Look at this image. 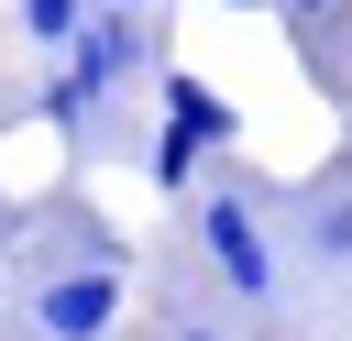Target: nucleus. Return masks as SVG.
Here are the masks:
<instances>
[{"label":"nucleus","mask_w":352,"mask_h":341,"mask_svg":"<svg viewBox=\"0 0 352 341\" xmlns=\"http://www.w3.org/2000/svg\"><path fill=\"white\" fill-rule=\"evenodd\" d=\"M110 319H121V264H66V275L33 286V330L44 341H99Z\"/></svg>","instance_id":"obj_1"},{"label":"nucleus","mask_w":352,"mask_h":341,"mask_svg":"<svg viewBox=\"0 0 352 341\" xmlns=\"http://www.w3.org/2000/svg\"><path fill=\"white\" fill-rule=\"evenodd\" d=\"M121 66H132V11H88V33L66 44V77H55V110H99Z\"/></svg>","instance_id":"obj_2"},{"label":"nucleus","mask_w":352,"mask_h":341,"mask_svg":"<svg viewBox=\"0 0 352 341\" xmlns=\"http://www.w3.org/2000/svg\"><path fill=\"white\" fill-rule=\"evenodd\" d=\"M198 231H209V264H220V286H231V297H275V242L253 231V209H242V198H209V209H198Z\"/></svg>","instance_id":"obj_3"},{"label":"nucleus","mask_w":352,"mask_h":341,"mask_svg":"<svg viewBox=\"0 0 352 341\" xmlns=\"http://www.w3.org/2000/svg\"><path fill=\"white\" fill-rule=\"evenodd\" d=\"M165 121H176V132H198L209 154H220V143H242V110H231L209 77H187V66H165Z\"/></svg>","instance_id":"obj_4"},{"label":"nucleus","mask_w":352,"mask_h":341,"mask_svg":"<svg viewBox=\"0 0 352 341\" xmlns=\"http://www.w3.org/2000/svg\"><path fill=\"white\" fill-rule=\"evenodd\" d=\"M198 176H209V143H198V132H176V121H165V143H154V187H165V198H187V187H198Z\"/></svg>","instance_id":"obj_5"},{"label":"nucleus","mask_w":352,"mask_h":341,"mask_svg":"<svg viewBox=\"0 0 352 341\" xmlns=\"http://www.w3.org/2000/svg\"><path fill=\"white\" fill-rule=\"evenodd\" d=\"M88 11H99V0H22V33H33V44H77Z\"/></svg>","instance_id":"obj_6"},{"label":"nucleus","mask_w":352,"mask_h":341,"mask_svg":"<svg viewBox=\"0 0 352 341\" xmlns=\"http://www.w3.org/2000/svg\"><path fill=\"white\" fill-rule=\"evenodd\" d=\"M319 253H352V198H330V209H319Z\"/></svg>","instance_id":"obj_7"},{"label":"nucleus","mask_w":352,"mask_h":341,"mask_svg":"<svg viewBox=\"0 0 352 341\" xmlns=\"http://www.w3.org/2000/svg\"><path fill=\"white\" fill-rule=\"evenodd\" d=\"M165 341H220V330L209 319H165Z\"/></svg>","instance_id":"obj_8"},{"label":"nucleus","mask_w":352,"mask_h":341,"mask_svg":"<svg viewBox=\"0 0 352 341\" xmlns=\"http://www.w3.org/2000/svg\"><path fill=\"white\" fill-rule=\"evenodd\" d=\"M286 11H352V0H286Z\"/></svg>","instance_id":"obj_9"},{"label":"nucleus","mask_w":352,"mask_h":341,"mask_svg":"<svg viewBox=\"0 0 352 341\" xmlns=\"http://www.w3.org/2000/svg\"><path fill=\"white\" fill-rule=\"evenodd\" d=\"M220 11H253V0H220Z\"/></svg>","instance_id":"obj_10"}]
</instances>
